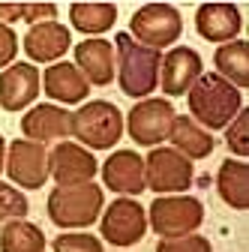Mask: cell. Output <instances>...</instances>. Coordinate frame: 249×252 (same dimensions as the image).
<instances>
[{
    "label": "cell",
    "instance_id": "cb8c5ba5",
    "mask_svg": "<svg viewBox=\"0 0 249 252\" xmlns=\"http://www.w3.org/2000/svg\"><path fill=\"white\" fill-rule=\"evenodd\" d=\"M0 249L3 252H45V234L39 231V225L27 222V219H12V222L3 225Z\"/></svg>",
    "mask_w": 249,
    "mask_h": 252
},
{
    "label": "cell",
    "instance_id": "4dcf8cb0",
    "mask_svg": "<svg viewBox=\"0 0 249 252\" xmlns=\"http://www.w3.org/2000/svg\"><path fill=\"white\" fill-rule=\"evenodd\" d=\"M21 18V3H0V24H12Z\"/></svg>",
    "mask_w": 249,
    "mask_h": 252
},
{
    "label": "cell",
    "instance_id": "1f68e13d",
    "mask_svg": "<svg viewBox=\"0 0 249 252\" xmlns=\"http://www.w3.org/2000/svg\"><path fill=\"white\" fill-rule=\"evenodd\" d=\"M3 162H6V141L0 135V171H3Z\"/></svg>",
    "mask_w": 249,
    "mask_h": 252
},
{
    "label": "cell",
    "instance_id": "5b68a950",
    "mask_svg": "<svg viewBox=\"0 0 249 252\" xmlns=\"http://www.w3.org/2000/svg\"><path fill=\"white\" fill-rule=\"evenodd\" d=\"M180 33H183V18L171 3H144L129 21V36L153 51L171 48V42L180 39Z\"/></svg>",
    "mask_w": 249,
    "mask_h": 252
},
{
    "label": "cell",
    "instance_id": "8992f818",
    "mask_svg": "<svg viewBox=\"0 0 249 252\" xmlns=\"http://www.w3.org/2000/svg\"><path fill=\"white\" fill-rule=\"evenodd\" d=\"M147 222L159 237L192 234L204 222V204L192 195H159L150 201Z\"/></svg>",
    "mask_w": 249,
    "mask_h": 252
},
{
    "label": "cell",
    "instance_id": "9c48e42d",
    "mask_svg": "<svg viewBox=\"0 0 249 252\" xmlns=\"http://www.w3.org/2000/svg\"><path fill=\"white\" fill-rule=\"evenodd\" d=\"M171 120H174L171 99H138L129 108L126 129H129V138L135 144H141V147H159V141L168 138Z\"/></svg>",
    "mask_w": 249,
    "mask_h": 252
},
{
    "label": "cell",
    "instance_id": "ac0fdd59",
    "mask_svg": "<svg viewBox=\"0 0 249 252\" xmlns=\"http://www.w3.org/2000/svg\"><path fill=\"white\" fill-rule=\"evenodd\" d=\"M240 9L234 3H201L195 12V30L207 42H231L240 33Z\"/></svg>",
    "mask_w": 249,
    "mask_h": 252
},
{
    "label": "cell",
    "instance_id": "2e32d148",
    "mask_svg": "<svg viewBox=\"0 0 249 252\" xmlns=\"http://www.w3.org/2000/svg\"><path fill=\"white\" fill-rule=\"evenodd\" d=\"M75 69L93 87H105L114 78V45L102 36H90L75 45Z\"/></svg>",
    "mask_w": 249,
    "mask_h": 252
},
{
    "label": "cell",
    "instance_id": "5bb4252c",
    "mask_svg": "<svg viewBox=\"0 0 249 252\" xmlns=\"http://www.w3.org/2000/svg\"><path fill=\"white\" fill-rule=\"evenodd\" d=\"M42 75L33 63H12L0 72V105L6 111H21L39 96Z\"/></svg>",
    "mask_w": 249,
    "mask_h": 252
},
{
    "label": "cell",
    "instance_id": "d4e9b609",
    "mask_svg": "<svg viewBox=\"0 0 249 252\" xmlns=\"http://www.w3.org/2000/svg\"><path fill=\"white\" fill-rule=\"evenodd\" d=\"M27 210H30L27 195L18 192V189L9 186V183H0V225L12 222V219H24Z\"/></svg>",
    "mask_w": 249,
    "mask_h": 252
},
{
    "label": "cell",
    "instance_id": "7a4b0ae2",
    "mask_svg": "<svg viewBox=\"0 0 249 252\" xmlns=\"http://www.w3.org/2000/svg\"><path fill=\"white\" fill-rule=\"evenodd\" d=\"M114 69L120 90L132 99H150V93L159 87V63L162 54L138 45L129 33H117L114 36Z\"/></svg>",
    "mask_w": 249,
    "mask_h": 252
},
{
    "label": "cell",
    "instance_id": "603a6c76",
    "mask_svg": "<svg viewBox=\"0 0 249 252\" xmlns=\"http://www.w3.org/2000/svg\"><path fill=\"white\" fill-rule=\"evenodd\" d=\"M69 21L78 33H90V36H99L105 30L114 27L117 21V6L114 3H72L69 6Z\"/></svg>",
    "mask_w": 249,
    "mask_h": 252
},
{
    "label": "cell",
    "instance_id": "f1b7e54d",
    "mask_svg": "<svg viewBox=\"0 0 249 252\" xmlns=\"http://www.w3.org/2000/svg\"><path fill=\"white\" fill-rule=\"evenodd\" d=\"M57 15V6L54 3H21V18L33 27V24H42V21H54Z\"/></svg>",
    "mask_w": 249,
    "mask_h": 252
},
{
    "label": "cell",
    "instance_id": "4fadbf2b",
    "mask_svg": "<svg viewBox=\"0 0 249 252\" xmlns=\"http://www.w3.org/2000/svg\"><path fill=\"white\" fill-rule=\"evenodd\" d=\"M21 132L27 141H36V144L66 141V138H72V114L51 102L33 105L21 117Z\"/></svg>",
    "mask_w": 249,
    "mask_h": 252
},
{
    "label": "cell",
    "instance_id": "ffe728a7",
    "mask_svg": "<svg viewBox=\"0 0 249 252\" xmlns=\"http://www.w3.org/2000/svg\"><path fill=\"white\" fill-rule=\"evenodd\" d=\"M168 138H171V147L180 150L186 159H204V156L213 153L216 141L207 129H201V126L189 117V114H174L171 120V129H168Z\"/></svg>",
    "mask_w": 249,
    "mask_h": 252
},
{
    "label": "cell",
    "instance_id": "83f0119b",
    "mask_svg": "<svg viewBox=\"0 0 249 252\" xmlns=\"http://www.w3.org/2000/svg\"><path fill=\"white\" fill-rule=\"evenodd\" d=\"M156 252H213L210 240L201 234H180V237H162L156 243Z\"/></svg>",
    "mask_w": 249,
    "mask_h": 252
},
{
    "label": "cell",
    "instance_id": "8fae6325",
    "mask_svg": "<svg viewBox=\"0 0 249 252\" xmlns=\"http://www.w3.org/2000/svg\"><path fill=\"white\" fill-rule=\"evenodd\" d=\"M99 171V162L87 147L75 141H57L48 153V174L54 177L57 186H72V183H87Z\"/></svg>",
    "mask_w": 249,
    "mask_h": 252
},
{
    "label": "cell",
    "instance_id": "e0dca14e",
    "mask_svg": "<svg viewBox=\"0 0 249 252\" xmlns=\"http://www.w3.org/2000/svg\"><path fill=\"white\" fill-rule=\"evenodd\" d=\"M72 45V36L63 24L57 21H42V24H33L24 36V51H27V60H36V63H57Z\"/></svg>",
    "mask_w": 249,
    "mask_h": 252
},
{
    "label": "cell",
    "instance_id": "ba28073f",
    "mask_svg": "<svg viewBox=\"0 0 249 252\" xmlns=\"http://www.w3.org/2000/svg\"><path fill=\"white\" fill-rule=\"evenodd\" d=\"M99 234L111 246H135L147 234V210L132 198H114L102 207V222Z\"/></svg>",
    "mask_w": 249,
    "mask_h": 252
},
{
    "label": "cell",
    "instance_id": "6da1fadb",
    "mask_svg": "<svg viewBox=\"0 0 249 252\" xmlns=\"http://www.w3.org/2000/svg\"><path fill=\"white\" fill-rule=\"evenodd\" d=\"M186 96H189V117L201 129H225L243 105L240 90L216 72H201L186 90Z\"/></svg>",
    "mask_w": 249,
    "mask_h": 252
},
{
    "label": "cell",
    "instance_id": "30bf717a",
    "mask_svg": "<svg viewBox=\"0 0 249 252\" xmlns=\"http://www.w3.org/2000/svg\"><path fill=\"white\" fill-rule=\"evenodd\" d=\"M6 174L21 189H42L48 180V150L45 144L18 138L6 144Z\"/></svg>",
    "mask_w": 249,
    "mask_h": 252
},
{
    "label": "cell",
    "instance_id": "277c9868",
    "mask_svg": "<svg viewBox=\"0 0 249 252\" xmlns=\"http://www.w3.org/2000/svg\"><path fill=\"white\" fill-rule=\"evenodd\" d=\"M72 135L93 150H108L123 138V114L108 99H93L72 114Z\"/></svg>",
    "mask_w": 249,
    "mask_h": 252
},
{
    "label": "cell",
    "instance_id": "7402d4cb",
    "mask_svg": "<svg viewBox=\"0 0 249 252\" xmlns=\"http://www.w3.org/2000/svg\"><path fill=\"white\" fill-rule=\"evenodd\" d=\"M216 192L228 207L246 210L249 207V165L240 159H225L219 165V177H216Z\"/></svg>",
    "mask_w": 249,
    "mask_h": 252
},
{
    "label": "cell",
    "instance_id": "4316f807",
    "mask_svg": "<svg viewBox=\"0 0 249 252\" xmlns=\"http://www.w3.org/2000/svg\"><path fill=\"white\" fill-rule=\"evenodd\" d=\"M225 129H228L225 132V144L231 147V153L246 159V153H249V108H243Z\"/></svg>",
    "mask_w": 249,
    "mask_h": 252
},
{
    "label": "cell",
    "instance_id": "484cf974",
    "mask_svg": "<svg viewBox=\"0 0 249 252\" xmlns=\"http://www.w3.org/2000/svg\"><path fill=\"white\" fill-rule=\"evenodd\" d=\"M54 252H105L99 237L90 234V231H63L57 234L51 243Z\"/></svg>",
    "mask_w": 249,
    "mask_h": 252
},
{
    "label": "cell",
    "instance_id": "3957f363",
    "mask_svg": "<svg viewBox=\"0 0 249 252\" xmlns=\"http://www.w3.org/2000/svg\"><path fill=\"white\" fill-rule=\"evenodd\" d=\"M45 213L57 228H90L105 207V192L99 183H72L54 186L45 201Z\"/></svg>",
    "mask_w": 249,
    "mask_h": 252
},
{
    "label": "cell",
    "instance_id": "9a60e30c",
    "mask_svg": "<svg viewBox=\"0 0 249 252\" xmlns=\"http://www.w3.org/2000/svg\"><path fill=\"white\" fill-rule=\"evenodd\" d=\"M102 180L117 195H141L147 189L144 186V159L135 150H114L102 165Z\"/></svg>",
    "mask_w": 249,
    "mask_h": 252
},
{
    "label": "cell",
    "instance_id": "d6986e66",
    "mask_svg": "<svg viewBox=\"0 0 249 252\" xmlns=\"http://www.w3.org/2000/svg\"><path fill=\"white\" fill-rule=\"evenodd\" d=\"M42 90L48 93V99L63 102V105H75L81 99H87L90 84L84 81V75L75 69V63L69 60H57L45 69L42 75Z\"/></svg>",
    "mask_w": 249,
    "mask_h": 252
},
{
    "label": "cell",
    "instance_id": "7c38bea8",
    "mask_svg": "<svg viewBox=\"0 0 249 252\" xmlns=\"http://www.w3.org/2000/svg\"><path fill=\"white\" fill-rule=\"evenodd\" d=\"M201 75V54L189 45H174L168 54H162L159 63V87L165 90V96H183L192 87V81Z\"/></svg>",
    "mask_w": 249,
    "mask_h": 252
},
{
    "label": "cell",
    "instance_id": "f546056e",
    "mask_svg": "<svg viewBox=\"0 0 249 252\" xmlns=\"http://www.w3.org/2000/svg\"><path fill=\"white\" fill-rule=\"evenodd\" d=\"M15 54H18V36L6 24H0V72H3V66H12Z\"/></svg>",
    "mask_w": 249,
    "mask_h": 252
},
{
    "label": "cell",
    "instance_id": "44dd1931",
    "mask_svg": "<svg viewBox=\"0 0 249 252\" xmlns=\"http://www.w3.org/2000/svg\"><path fill=\"white\" fill-rule=\"evenodd\" d=\"M213 63H216V75H222L228 84H234L237 90L249 87V42L246 39H231L219 45L213 54Z\"/></svg>",
    "mask_w": 249,
    "mask_h": 252
},
{
    "label": "cell",
    "instance_id": "52a82bcc",
    "mask_svg": "<svg viewBox=\"0 0 249 252\" xmlns=\"http://www.w3.org/2000/svg\"><path fill=\"white\" fill-rule=\"evenodd\" d=\"M144 186L159 195L186 192L192 186V159L174 147H153L144 162Z\"/></svg>",
    "mask_w": 249,
    "mask_h": 252
}]
</instances>
